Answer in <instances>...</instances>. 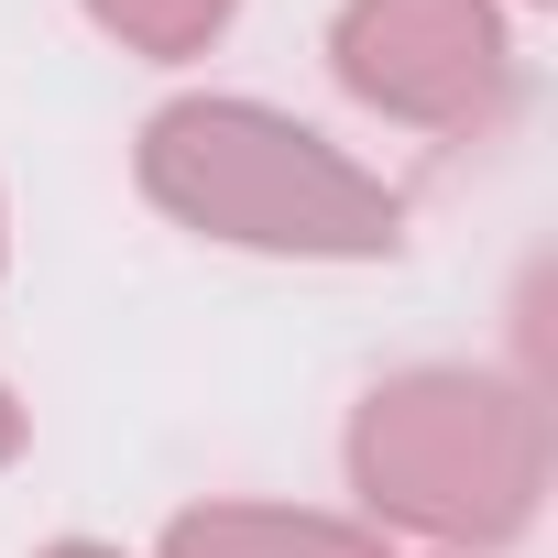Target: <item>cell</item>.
Instances as JSON below:
<instances>
[{
	"instance_id": "obj_4",
	"label": "cell",
	"mask_w": 558,
	"mask_h": 558,
	"mask_svg": "<svg viewBox=\"0 0 558 558\" xmlns=\"http://www.w3.org/2000/svg\"><path fill=\"white\" fill-rule=\"evenodd\" d=\"M154 558H395L362 514H318V504H252V493H219V504H186Z\"/></svg>"
},
{
	"instance_id": "obj_7",
	"label": "cell",
	"mask_w": 558,
	"mask_h": 558,
	"mask_svg": "<svg viewBox=\"0 0 558 558\" xmlns=\"http://www.w3.org/2000/svg\"><path fill=\"white\" fill-rule=\"evenodd\" d=\"M34 558H132V547H110V536H56V547H34Z\"/></svg>"
},
{
	"instance_id": "obj_3",
	"label": "cell",
	"mask_w": 558,
	"mask_h": 558,
	"mask_svg": "<svg viewBox=\"0 0 558 558\" xmlns=\"http://www.w3.org/2000/svg\"><path fill=\"white\" fill-rule=\"evenodd\" d=\"M329 77L427 143H493L514 121V23L504 0H340Z\"/></svg>"
},
{
	"instance_id": "obj_6",
	"label": "cell",
	"mask_w": 558,
	"mask_h": 558,
	"mask_svg": "<svg viewBox=\"0 0 558 558\" xmlns=\"http://www.w3.org/2000/svg\"><path fill=\"white\" fill-rule=\"evenodd\" d=\"M23 438H34V416H23V395H12V384H0V471L23 460Z\"/></svg>"
},
{
	"instance_id": "obj_8",
	"label": "cell",
	"mask_w": 558,
	"mask_h": 558,
	"mask_svg": "<svg viewBox=\"0 0 558 558\" xmlns=\"http://www.w3.org/2000/svg\"><path fill=\"white\" fill-rule=\"evenodd\" d=\"M0 263H12V208H0Z\"/></svg>"
},
{
	"instance_id": "obj_2",
	"label": "cell",
	"mask_w": 558,
	"mask_h": 558,
	"mask_svg": "<svg viewBox=\"0 0 558 558\" xmlns=\"http://www.w3.org/2000/svg\"><path fill=\"white\" fill-rule=\"evenodd\" d=\"M340 471L373 536H416L427 558H493L547 504V405L514 373L416 362L351 405Z\"/></svg>"
},
{
	"instance_id": "obj_1",
	"label": "cell",
	"mask_w": 558,
	"mask_h": 558,
	"mask_svg": "<svg viewBox=\"0 0 558 558\" xmlns=\"http://www.w3.org/2000/svg\"><path fill=\"white\" fill-rule=\"evenodd\" d=\"M132 186L219 252H274V263H395L405 252V197L373 165H351L329 132L241 88L165 99L132 143Z\"/></svg>"
},
{
	"instance_id": "obj_5",
	"label": "cell",
	"mask_w": 558,
	"mask_h": 558,
	"mask_svg": "<svg viewBox=\"0 0 558 558\" xmlns=\"http://www.w3.org/2000/svg\"><path fill=\"white\" fill-rule=\"evenodd\" d=\"M77 12H88L121 56H143V66H186V56H208V45L241 23V0H77Z\"/></svg>"
}]
</instances>
